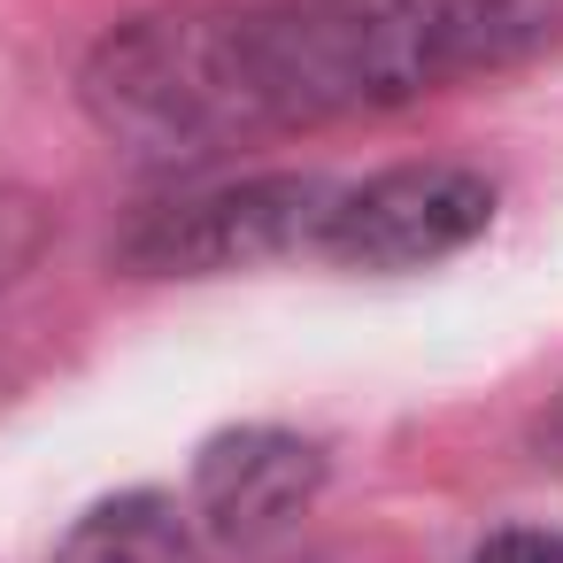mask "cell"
Wrapping results in <instances>:
<instances>
[{"label":"cell","mask_w":563,"mask_h":563,"mask_svg":"<svg viewBox=\"0 0 563 563\" xmlns=\"http://www.w3.org/2000/svg\"><path fill=\"white\" fill-rule=\"evenodd\" d=\"M478 563H563V532H540V525H509L478 548Z\"/></svg>","instance_id":"52a82bcc"},{"label":"cell","mask_w":563,"mask_h":563,"mask_svg":"<svg viewBox=\"0 0 563 563\" xmlns=\"http://www.w3.org/2000/svg\"><path fill=\"white\" fill-rule=\"evenodd\" d=\"M324 463L309 440L294 432H224L201 448L194 463V501L224 540H271L278 525H294L317 494Z\"/></svg>","instance_id":"277c9868"},{"label":"cell","mask_w":563,"mask_h":563,"mask_svg":"<svg viewBox=\"0 0 563 563\" xmlns=\"http://www.w3.org/2000/svg\"><path fill=\"white\" fill-rule=\"evenodd\" d=\"M55 563H186V532L170 517V501L155 494H124V501H101Z\"/></svg>","instance_id":"5b68a950"},{"label":"cell","mask_w":563,"mask_h":563,"mask_svg":"<svg viewBox=\"0 0 563 563\" xmlns=\"http://www.w3.org/2000/svg\"><path fill=\"white\" fill-rule=\"evenodd\" d=\"M340 186L278 170V178H240V186H209L186 201L147 209L124 232V263L140 278H209V271H255L301 247H324Z\"/></svg>","instance_id":"7a4b0ae2"},{"label":"cell","mask_w":563,"mask_h":563,"mask_svg":"<svg viewBox=\"0 0 563 563\" xmlns=\"http://www.w3.org/2000/svg\"><path fill=\"white\" fill-rule=\"evenodd\" d=\"M563 47V0H247L117 24L78 101L140 163H201L271 132L378 117Z\"/></svg>","instance_id":"6da1fadb"},{"label":"cell","mask_w":563,"mask_h":563,"mask_svg":"<svg viewBox=\"0 0 563 563\" xmlns=\"http://www.w3.org/2000/svg\"><path fill=\"white\" fill-rule=\"evenodd\" d=\"M40 247H47V209L16 186H0V294L40 263Z\"/></svg>","instance_id":"8992f818"},{"label":"cell","mask_w":563,"mask_h":563,"mask_svg":"<svg viewBox=\"0 0 563 563\" xmlns=\"http://www.w3.org/2000/svg\"><path fill=\"white\" fill-rule=\"evenodd\" d=\"M494 224V186L463 163H401V170H378L363 186H340L332 201V224H324V247L340 271H424V263H448L463 255L478 232Z\"/></svg>","instance_id":"3957f363"}]
</instances>
